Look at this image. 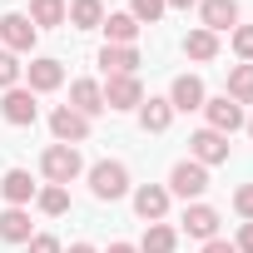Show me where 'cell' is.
I'll return each instance as SVG.
<instances>
[{
  "label": "cell",
  "mask_w": 253,
  "mask_h": 253,
  "mask_svg": "<svg viewBox=\"0 0 253 253\" xmlns=\"http://www.w3.org/2000/svg\"><path fill=\"white\" fill-rule=\"evenodd\" d=\"M40 169H45V179H50V184H70L84 164H80V149H75V144H50V149H45V159H40Z\"/></svg>",
  "instance_id": "cell-1"
},
{
  "label": "cell",
  "mask_w": 253,
  "mask_h": 253,
  "mask_svg": "<svg viewBox=\"0 0 253 253\" xmlns=\"http://www.w3.org/2000/svg\"><path fill=\"white\" fill-rule=\"evenodd\" d=\"M89 189H94V199H119L124 189H129V174H124V164H94L89 169Z\"/></svg>",
  "instance_id": "cell-2"
},
{
  "label": "cell",
  "mask_w": 253,
  "mask_h": 253,
  "mask_svg": "<svg viewBox=\"0 0 253 253\" xmlns=\"http://www.w3.org/2000/svg\"><path fill=\"white\" fill-rule=\"evenodd\" d=\"M169 189H174L179 199H199V194L209 189V169H204V164H194V159H184V164H174Z\"/></svg>",
  "instance_id": "cell-3"
},
{
  "label": "cell",
  "mask_w": 253,
  "mask_h": 253,
  "mask_svg": "<svg viewBox=\"0 0 253 253\" xmlns=\"http://www.w3.org/2000/svg\"><path fill=\"white\" fill-rule=\"evenodd\" d=\"M134 104H144L139 80H134V75H109V84H104V109H134Z\"/></svg>",
  "instance_id": "cell-4"
},
{
  "label": "cell",
  "mask_w": 253,
  "mask_h": 253,
  "mask_svg": "<svg viewBox=\"0 0 253 253\" xmlns=\"http://www.w3.org/2000/svg\"><path fill=\"white\" fill-rule=\"evenodd\" d=\"M189 149H194V164H223L228 159V134H218V129H199L194 139H189Z\"/></svg>",
  "instance_id": "cell-5"
},
{
  "label": "cell",
  "mask_w": 253,
  "mask_h": 253,
  "mask_svg": "<svg viewBox=\"0 0 253 253\" xmlns=\"http://www.w3.org/2000/svg\"><path fill=\"white\" fill-rule=\"evenodd\" d=\"M50 129H55V139H60V144H80V139L89 134V119H84L80 109H70V104H60V109L50 114Z\"/></svg>",
  "instance_id": "cell-6"
},
{
  "label": "cell",
  "mask_w": 253,
  "mask_h": 253,
  "mask_svg": "<svg viewBox=\"0 0 253 253\" xmlns=\"http://www.w3.org/2000/svg\"><path fill=\"white\" fill-rule=\"evenodd\" d=\"M204 114H209V129H218V134H233L238 124H243V104H233L228 94L204 99Z\"/></svg>",
  "instance_id": "cell-7"
},
{
  "label": "cell",
  "mask_w": 253,
  "mask_h": 253,
  "mask_svg": "<svg viewBox=\"0 0 253 253\" xmlns=\"http://www.w3.org/2000/svg\"><path fill=\"white\" fill-rule=\"evenodd\" d=\"M0 40H5L10 55L30 50V45H35V25H30V15H0Z\"/></svg>",
  "instance_id": "cell-8"
},
{
  "label": "cell",
  "mask_w": 253,
  "mask_h": 253,
  "mask_svg": "<svg viewBox=\"0 0 253 253\" xmlns=\"http://www.w3.org/2000/svg\"><path fill=\"white\" fill-rule=\"evenodd\" d=\"M99 70H104V80L109 75H134L139 70V50L134 45H104L99 50Z\"/></svg>",
  "instance_id": "cell-9"
},
{
  "label": "cell",
  "mask_w": 253,
  "mask_h": 253,
  "mask_svg": "<svg viewBox=\"0 0 253 253\" xmlns=\"http://www.w3.org/2000/svg\"><path fill=\"white\" fill-rule=\"evenodd\" d=\"M0 114H5L10 124H35L40 104H35V94H30V89H5V104H0Z\"/></svg>",
  "instance_id": "cell-10"
},
{
  "label": "cell",
  "mask_w": 253,
  "mask_h": 253,
  "mask_svg": "<svg viewBox=\"0 0 253 253\" xmlns=\"http://www.w3.org/2000/svg\"><path fill=\"white\" fill-rule=\"evenodd\" d=\"M169 104H174V109H184V114H189V109H204V80H199V75H179V80H174Z\"/></svg>",
  "instance_id": "cell-11"
},
{
  "label": "cell",
  "mask_w": 253,
  "mask_h": 253,
  "mask_svg": "<svg viewBox=\"0 0 253 253\" xmlns=\"http://www.w3.org/2000/svg\"><path fill=\"white\" fill-rule=\"evenodd\" d=\"M164 209H169V189H159V184H144V189L134 194V213H139V218L159 223V218H164Z\"/></svg>",
  "instance_id": "cell-12"
},
{
  "label": "cell",
  "mask_w": 253,
  "mask_h": 253,
  "mask_svg": "<svg viewBox=\"0 0 253 253\" xmlns=\"http://www.w3.org/2000/svg\"><path fill=\"white\" fill-rule=\"evenodd\" d=\"M70 99H75V104H70V109H80V114H84V119H89V114H99V109H104V89H99V84H94V80H75V84H70Z\"/></svg>",
  "instance_id": "cell-13"
},
{
  "label": "cell",
  "mask_w": 253,
  "mask_h": 253,
  "mask_svg": "<svg viewBox=\"0 0 253 253\" xmlns=\"http://www.w3.org/2000/svg\"><path fill=\"white\" fill-rule=\"evenodd\" d=\"M184 233H194V238H213V233H218V213H213L209 204H189V209H184Z\"/></svg>",
  "instance_id": "cell-14"
},
{
  "label": "cell",
  "mask_w": 253,
  "mask_h": 253,
  "mask_svg": "<svg viewBox=\"0 0 253 253\" xmlns=\"http://www.w3.org/2000/svg\"><path fill=\"white\" fill-rule=\"evenodd\" d=\"M0 194L10 199V209H20V204H30V199H35V184H30V174H25V169H10L5 179H0Z\"/></svg>",
  "instance_id": "cell-15"
},
{
  "label": "cell",
  "mask_w": 253,
  "mask_h": 253,
  "mask_svg": "<svg viewBox=\"0 0 253 253\" xmlns=\"http://www.w3.org/2000/svg\"><path fill=\"white\" fill-rule=\"evenodd\" d=\"M238 20V0H204V30H228Z\"/></svg>",
  "instance_id": "cell-16"
},
{
  "label": "cell",
  "mask_w": 253,
  "mask_h": 253,
  "mask_svg": "<svg viewBox=\"0 0 253 253\" xmlns=\"http://www.w3.org/2000/svg\"><path fill=\"white\" fill-rule=\"evenodd\" d=\"M0 238L5 243H30V213L25 209H5L0 213Z\"/></svg>",
  "instance_id": "cell-17"
},
{
  "label": "cell",
  "mask_w": 253,
  "mask_h": 253,
  "mask_svg": "<svg viewBox=\"0 0 253 253\" xmlns=\"http://www.w3.org/2000/svg\"><path fill=\"white\" fill-rule=\"evenodd\" d=\"M65 20L75 30H94V25H104V5H99V0H75V5L65 10Z\"/></svg>",
  "instance_id": "cell-18"
},
{
  "label": "cell",
  "mask_w": 253,
  "mask_h": 253,
  "mask_svg": "<svg viewBox=\"0 0 253 253\" xmlns=\"http://www.w3.org/2000/svg\"><path fill=\"white\" fill-rule=\"evenodd\" d=\"M104 35H109V45H134L139 20H134L129 10H119V15H109V20H104Z\"/></svg>",
  "instance_id": "cell-19"
},
{
  "label": "cell",
  "mask_w": 253,
  "mask_h": 253,
  "mask_svg": "<svg viewBox=\"0 0 253 253\" xmlns=\"http://www.w3.org/2000/svg\"><path fill=\"white\" fill-rule=\"evenodd\" d=\"M169 119H174V104H169V99H149V104L139 109V124H144L149 134H164Z\"/></svg>",
  "instance_id": "cell-20"
},
{
  "label": "cell",
  "mask_w": 253,
  "mask_h": 253,
  "mask_svg": "<svg viewBox=\"0 0 253 253\" xmlns=\"http://www.w3.org/2000/svg\"><path fill=\"white\" fill-rule=\"evenodd\" d=\"M60 80H65L60 60H35V65H30V94H35V89H60Z\"/></svg>",
  "instance_id": "cell-21"
},
{
  "label": "cell",
  "mask_w": 253,
  "mask_h": 253,
  "mask_svg": "<svg viewBox=\"0 0 253 253\" xmlns=\"http://www.w3.org/2000/svg\"><path fill=\"white\" fill-rule=\"evenodd\" d=\"M228 99L233 104H248L253 99V65H233L228 70Z\"/></svg>",
  "instance_id": "cell-22"
},
{
  "label": "cell",
  "mask_w": 253,
  "mask_h": 253,
  "mask_svg": "<svg viewBox=\"0 0 253 253\" xmlns=\"http://www.w3.org/2000/svg\"><path fill=\"white\" fill-rule=\"evenodd\" d=\"M184 55H189V60H213V55H218V40H213V30H189V40H184Z\"/></svg>",
  "instance_id": "cell-23"
},
{
  "label": "cell",
  "mask_w": 253,
  "mask_h": 253,
  "mask_svg": "<svg viewBox=\"0 0 253 253\" xmlns=\"http://www.w3.org/2000/svg\"><path fill=\"white\" fill-rule=\"evenodd\" d=\"M174 243H179V233H174V228H164V223H149V233H144L139 253H174Z\"/></svg>",
  "instance_id": "cell-24"
},
{
  "label": "cell",
  "mask_w": 253,
  "mask_h": 253,
  "mask_svg": "<svg viewBox=\"0 0 253 253\" xmlns=\"http://www.w3.org/2000/svg\"><path fill=\"white\" fill-rule=\"evenodd\" d=\"M35 25H65V0H30Z\"/></svg>",
  "instance_id": "cell-25"
},
{
  "label": "cell",
  "mask_w": 253,
  "mask_h": 253,
  "mask_svg": "<svg viewBox=\"0 0 253 253\" xmlns=\"http://www.w3.org/2000/svg\"><path fill=\"white\" fill-rule=\"evenodd\" d=\"M35 199H40L45 213H65V209H70V189H65V184H50V189H40Z\"/></svg>",
  "instance_id": "cell-26"
},
{
  "label": "cell",
  "mask_w": 253,
  "mask_h": 253,
  "mask_svg": "<svg viewBox=\"0 0 253 253\" xmlns=\"http://www.w3.org/2000/svg\"><path fill=\"white\" fill-rule=\"evenodd\" d=\"M129 15H134L139 25H154V20L164 15V0H134V5H129Z\"/></svg>",
  "instance_id": "cell-27"
},
{
  "label": "cell",
  "mask_w": 253,
  "mask_h": 253,
  "mask_svg": "<svg viewBox=\"0 0 253 253\" xmlns=\"http://www.w3.org/2000/svg\"><path fill=\"white\" fill-rule=\"evenodd\" d=\"M15 80H20V60L10 50H0V89H15Z\"/></svg>",
  "instance_id": "cell-28"
},
{
  "label": "cell",
  "mask_w": 253,
  "mask_h": 253,
  "mask_svg": "<svg viewBox=\"0 0 253 253\" xmlns=\"http://www.w3.org/2000/svg\"><path fill=\"white\" fill-rule=\"evenodd\" d=\"M233 50H238V60H253V25L233 30Z\"/></svg>",
  "instance_id": "cell-29"
},
{
  "label": "cell",
  "mask_w": 253,
  "mask_h": 253,
  "mask_svg": "<svg viewBox=\"0 0 253 253\" xmlns=\"http://www.w3.org/2000/svg\"><path fill=\"white\" fill-rule=\"evenodd\" d=\"M233 209H238V213H243V218L253 223V184H243V189L233 194Z\"/></svg>",
  "instance_id": "cell-30"
},
{
  "label": "cell",
  "mask_w": 253,
  "mask_h": 253,
  "mask_svg": "<svg viewBox=\"0 0 253 253\" xmlns=\"http://www.w3.org/2000/svg\"><path fill=\"white\" fill-rule=\"evenodd\" d=\"M25 248H30V253H60V238H50V233H35Z\"/></svg>",
  "instance_id": "cell-31"
},
{
  "label": "cell",
  "mask_w": 253,
  "mask_h": 253,
  "mask_svg": "<svg viewBox=\"0 0 253 253\" xmlns=\"http://www.w3.org/2000/svg\"><path fill=\"white\" fill-rule=\"evenodd\" d=\"M233 248H238V253H253V223L238 228V243H233Z\"/></svg>",
  "instance_id": "cell-32"
},
{
  "label": "cell",
  "mask_w": 253,
  "mask_h": 253,
  "mask_svg": "<svg viewBox=\"0 0 253 253\" xmlns=\"http://www.w3.org/2000/svg\"><path fill=\"white\" fill-rule=\"evenodd\" d=\"M204 253H238V248H233V243H223V238H209V243H204Z\"/></svg>",
  "instance_id": "cell-33"
},
{
  "label": "cell",
  "mask_w": 253,
  "mask_h": 253,
  "mask_svg": "<svg viewBox=\"0 0 253 253\" xmlns=\"http://www.w3.org/2000/svg\"><path fill=\"white\" fill-rule=\"evenodd\" d=\"M109 253H139V248H129V243H109Z\"/></svg>",
  "instance_id": "cell-34"
},
{
  "label": "cell",
  "mask_w": 253,
  "mask_h": 253,
  "mask_svg": "<svg viewBox=\"0 0 253 253\" xmlns=\"http://www.w3.org/2000/svg\"><path fill=\"white\" fill-rule=\"evenodd\" d=\"M164 5H179V10H189V5H199V0H164Z\"/></svg>",
  "instance_id": "cell-35"
},
{
  "label": "cell",
  "mask_w": 253,
  "mask_h": 253,
  "mask_svg": "<svg viewBox=\"0 0 253 253\" xmlns=\"http://www.w3.org/2000/svg\"><path fill=\"white\" fill-rule=\"evenodd\" d=\"M70 253H94V248H89V243H75V248H70Z\"/></svg>",
  "instance_id": "cell-36"
},
{
  "label": "cell",
  "mask_w": 253,
  "mask_h": 253,
  "mask_svg": "<svg viewBox=\"0 0 253 253\" xmlns=\"http://www.w3.org/2000/svg\"><path fill=\"white\" fill-rule=\"evenodd\" d=\"M248 134H253V119H248Z\"/></svg>",
  "instance_id": "cell-37"
}]
</instances>
